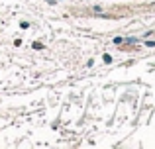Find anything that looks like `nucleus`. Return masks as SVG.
I'll list each match as a JSON object with an SVG mask.
<instances>
[{
	"instance_id": "f257e3e1",
	"label": "nucleus",
	"mask_w": 155,
	"mask_h": 149,
	"mask_svg": "<svg viewBox=\"0 0 155 149\" xmlns=\"http://www.w3.org/2000/svg\"><path fill=\"white\" fill-rule=\"evenodd\" d=\"M102 61L106 63V65H110V63H112V57H110V55H108V53H106V55H104V57H102Z\"/></svg>"
},
{
	"instance_id": "f03ea898",
	"label": "nucleus",
	"mask_w": 155,
	"mask_h": 149,
	"mask_svg": "<svg viewBox=\"0 0 155 149\" xmlns=\"http://www.w3.org/2000/svg\"><path fill=\"white\" fill-rule=\"evenodd\" d=\"M31 47H34V49H43V43H41V41H35Z\"/></svg>"
},
{
	"instance_id": "7ed1b4c3",
	"label": "nucleus",
	"mask_w": 155,
	"mask_h": 149,
	"mask_svg": "<svg viewBox=\"0 0 155 149\" xmlns=\"http://www.w3.org/2000/svg\"><path fill=\"white\" fill-rule=\"evenodd\" d=\"M145 45H147V47H155V41H147Z\"/></svg>"
}]
</instances>
